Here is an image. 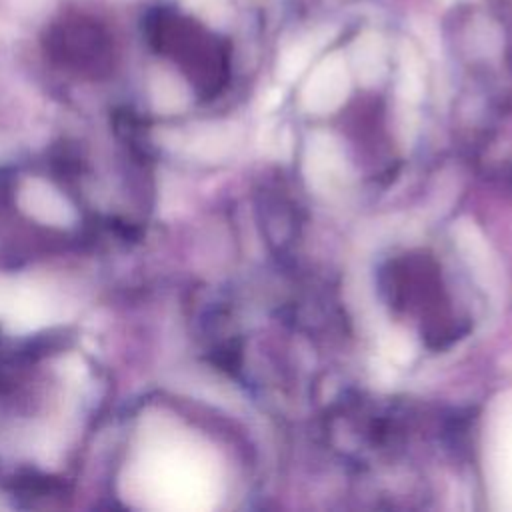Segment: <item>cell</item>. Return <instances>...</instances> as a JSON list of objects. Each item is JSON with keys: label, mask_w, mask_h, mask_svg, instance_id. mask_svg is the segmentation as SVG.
I'll list each match as a JSON object with an SVG mask.
<instances>
[{"label": "cell", "mask_w": 512, "mask_h": 512, "mask_svg": "<svg viewBox=\"0 0 512 512\" xmlns=\"http://www.w3.org/2000/svg\"><path fill=\"white\" fill-rule=\"evenodd\" d=\"M352 66L362 84H376L386 72V48L384 40L376 32L362 34L352 44Z\"/></svg>", "instance_id": "obj_4"}, {"label": "cell", "mask_w": 512, "mask_h": 512, "mask_svg": "<svg viewBox=\"0 0 512 512\" xmlns=\"http://www.w3.org/2000/svg\"><path fill=\"white\" fill-rule=\"evenodd\" d=\"M322 42H324L322 36L312 34L310 38L292 44V46L282 54V58H280L278 76H280L284 82L294 80V78L308 66L310 58L314 56V52L320 48Z\"/></svg>", "instance_id": "obj_6"}, {"label": "cell", "mask_w": 512, "mask_h": 512, "mask_svg": "<svg viewBox=\"0 0 512 512\" xmlns=\"http://www.w3.org/2000/svg\"><path fill=\"white\" fill-rule=\"evenodd\" d=\"M304 174L308 184L320 194L342 190L350 178L340 144L330 134H314L304 152Z\"/></svg>", "instance_id": "obj_1"}, {"label": "cell", "mask_w": 512, "mask_h": 512, "mask_svg": "<svg viewBox=\"0 0 512 512\" xmlns=\"http://www.w3.org/2000/svg\"><path fill=\"white\" fill-rule=\"evenodd\" d=\"M350 88V74L340 54L324 58L302 88V104L306 110L324 114L338 108Z\"/></svg>", "instance_id": "obj_2"}, {"label": "cell", "mask_w": 512, "mask_h": 512, "mask_svg": "<svg viewBox=\"0 0 512 512\" xmlns=\"http://www.w3.org/2000/svg\"><path fill=\"white\" fill-rule=\"evenodd\" d=\"M424 92V72L422 62L416 50L410 44H402L400 48V76H398V94L406 102L420 100Z\"/></svg>", "instance_id": "obj_5"}, {"label": "cell", "mask_w": 512, "mask_h": 512, "mask_svg": "<svg viewBox=\"0 0 512 512\" xmlns=\"http://www.w3.org/2000/svg\"><path fill=\"white\" fill-rule=\"evenodd\" d=\"M456 242H458L464 258L468 260V264L474 268V274L478 276V280L484 286L494 288L496 278H498L496 264H494V258L490 256V250H488L484 238L476 230V226H472L470 222H460L456 228Z\"/></svg>", "instance_id": "obj_3"}]
</instances>
